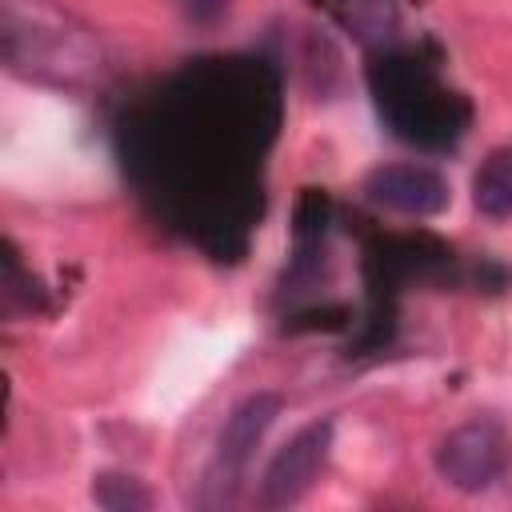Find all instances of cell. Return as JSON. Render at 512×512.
Returning <instances> with one entry per match:
<instances>
[{
  "label": "cell",
  "instance_id": "1",
  "mask_svg": "<svg viewBox=\"0 0 512 512\" xmlns=\"http://www.w3.org/2000/svg\"><path fill=\"white\" fill-rule=\"evenodd\" d=\"M280 412V400L272 392H256L248 396L244 404L232 408V416L224 420L220 436H216V452H212V464H208V504H228L248 472V460L256 452V444L264 440V432L272 428Z\"/></svg>",
  "mask_w": 512,
  "mask_h": 512
},
{
  "label": "cell",
  "instance_id": "2",
  "mask_svg": "<svg viewBox=\"0 0 512 512\" xmlns=\"http://www.w3.org/2000/svg\"><path fill=\"white\" fill-rule=\"evenodd\" d=\"M436 468L448 484H456L464 492L488 488L508 468V440L500 436L496 424L472 420L444 436V444L436 448Z\"/></svg>",
  "mask_w": 512,
  "mask_h": 512
},
{
  "label": "cell",
  "instance_id": "3",
  "mask_svg": "<svg viewBox=\"0 0 512 512\" xmlns=\"http://www.w3.org/2000/svg\"><path fill=\"white\" fill-rule=\"evenodd\" d=\"M328 444H332V420H316L308 428H300L268 464L264 480H260V504L264 508H284V504H296L316 472L324 468V456H328Z\"/></svg>",
  "mask_w": 512,
  "mask_h": 512
},
{
  "label": "cell",
  "instance_id": "4",
  "mask_svg": "<svg viewBox=\"0 0 512 512\" xmlns=\"http://www.w3.org/2000/svg\"><path fill=\"white\" fill-rule=\"evenodd\" d=\"M372 204L404 216H432L448 204V184L428 164H384L364 180Z\"/></svg>",
  "mask_w": 512,
  "mask_h": 512
},
{
  "label": "cell",
  "instance_id": "5",
  "mask_svg": "<svg viewBox=\"0 0 512 512\" xmlns=\"http://www.w3.org/2000/svg\"><path fill=\"white\" fill-rule=\"evenodd\" d=\"M476 208L484 216H512V148L476 172Z\"/></svg>",
  "mask_w": 512,
  "mask_h": 512
}]
</instances>
